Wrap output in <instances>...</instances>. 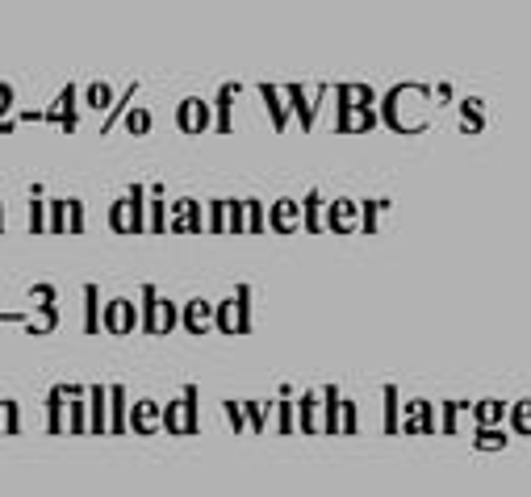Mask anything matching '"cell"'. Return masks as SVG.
Listing matches in <instances>:
<instances>
[{
    "mask_svg": "<svg viewBox=\"0 0 531 497\" xmlns=\"http://www.w3.org/2000/svg\"><path fill=\"white\" fill-rule=\"evenodd\" d=\"M0 406H5V435H17L21 431V406H17L13 397H5Z\"/></svg>",
    "mask_w": 531,
    "mask_h": 497,
    "instance_id": "1",
    "label": "cell"
},
{
    "mask_svg": "<svg viewBox=\"0 0 531 497\" xmlns=\"http://www.w3.org/2000/svg\"><path fill=\"white\" fill-rule=\"evenodd\" d=\"M9 109H13V88H9V84H0V134H9V130H13V122L5 117Z\"/></svg>",
    "mask_w": 531,
    "mask_h": 497,
    "instance_id": "2",
    "label": "cell"
},
{
    "mask_svg": "<svg viewBox=\"0 0 531 497\" xmlns=\"http://www.w3.org/2000/svg\"><path fill=\"white\" fill-rule=\"evenodd\" d=\"M126 322H134V314L126 310V305H122V301H118V305H109V326H113V330H122Z\"/></svg>",
    "mask_w": 531,
    "mask_h": 497,
    "instance_id": "3",
    "label": "cell"
},
{
    "mask_svg": "<svg viewBox=\"0 0 531 497\" xmlns=\"http://www.w3.org/2000/svg\"><path fill=\"white\" fill-rule=\"evenodd\" d=\"M92 397H97V401H92V422H97V431H101V422H105V393L97 389Z\"/></svg>",
    "mask_w": 531,
    "mask_h": 497,
    "instance_id": "4",
    "label": "cell"
},
{
    "mask_svg": "<svg viewBox=\"0 0 531 497\" xmlns=\"http://www.w3.org/2000/svg\"><path fill=\"white\" fill-rule=\"evenodd\" d=\"M42 226H46V213L38 201H30V230H42Z\"/></svg>",
    "mask_w": 531,
    "mask_h": 497,
    "instance_id": "5",
    "label": "cell"
},
{
    "mask_svg": "<svg viewBox=\"0 0 531 497\" xmlns=\"http://www.w3.org/2000/svg\"><path fill=\"white\" fill-rule=\"evenodd\" d=\"M51 226L63 230V201H55V209H51Z\"/></svg>",
    "mask_w": 531,
    "mask_h": 497,
    "instance_id": "6",
    "label": "cell"
},
{
    "mask_svg": "<svg viewBox=\"0 0 531 497\" xmlns=\"http://www.w3.org/2000/svg\"><path fill=\"white\" fill-rule=\"evenodd\" d=\"M88 101H92V105H105V101H109V92L97 84V88H92V97H88Z\"/></svg>",
    "mask_w": 531,
    "mask_h": 497,
    "instance_id": "7",
    "label": "cell"
},
{
    "mask_svg": "<svg viewBox=\"0 0 531 497\" xmlns=\"http://www.w3.org/2000/svg\"><path fill=\"white\" fill-rule=\"evenodd\" d=\"M67 218H72V230H80V205H76V201L67 205Z\"/></svg>",
    "mask_w": 531,
    "mask_h": 497,
    "instance_id": "8",
    "label": "cell"
},
{
    "mask_svg": "<svg viewBox=\"0 0 531 497\" xmlns=\"http://www.w3.org/2000/svg\"><path fill=\"white\" fill-rule=\"evenodd\" d=\"M80 426H84V410L76 406V410H72V431H80Z\"/></svg>",
    "mask_w": 531,
    "mask_h": 497,
    "instance_id": "9",
    "label": "cell"
},
{
    "mask_svg": "<svg viewBox=\"0 0 531 497\" xmlns=\"http://www.w3.org/2000/svg\"><path fill=\"white\" fill-rule=\"evenodd\" d=\"M0 435H5V406H0Z\"/></svg>",
    "mask_w": 531,
    "mask_h": 497,
    "instance_id": "10",
    "label": "cell"
},
{
    "mask_svg": "<svg viewBox=\"0 0 531 497\" xmlns=\"http://www.w3.org/2000/svg\"><path fill=\"white\" fill-rule=\"evenodd\" d=\"M0 230H5V205H0Z\"/></svg>",
    "mask_w": 531,
    "mask_h": 497,
    "instance_id": "11",
    "label": "cell"
}]
</instances>
